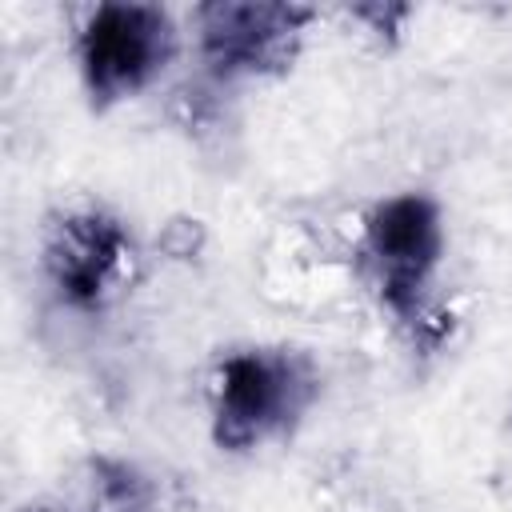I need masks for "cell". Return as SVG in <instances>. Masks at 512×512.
Listing matches in <instances>:
<instances>
[{"label":"cell","instance_id":"cell-1","mask_svg":"<svg viewBox=\"0 0 512 512\" xmlns=\"http://www.w3.org/2000/svg\"><path fill=\"white\" fill-rule=\"evenodd\" d=\"M168 56V20L156 8L108 4L84 32V72L92 92L124 96L140 88Z\"/></svg>","mask_w":512,"mask_h":512},{"label":"cell","instance_id":"cell-2","mask_svg":"<svg viewBox=\"0 0 512 512\" xmlns=\"http://www.w3.org/2000/svg\"><path fill=\"white\" fill-rule=\"evenodd\" d=\"M372 248L384 264V292L396 308H408L416 296L424 272L436 264L440 252V228L436 212L420 196H404L384 204L372 216Z\"/></svg>","mask_w":512,"mask_h":512},{"label":"cell","instance_id":"cell-3","mask_svg":"<svg viewBox=\"0 0 512 512\" xmlns=\"http://www.w3.org/2000/svg\"><path fill=\"white\" fill-rule=\"evenodd\" d=\"M116 260H120V232L100 216L68 220L48 248V268H52L56 284L80 304L96 300V292Z\"/></svg>","mask_w":512,"mask_h":512},{"label":"cell","instance_id":"cell-4","mask_svg":"<svg viewBox=\"0 0 512 512\" xmlns=\"http://www.w3.org/2000/svg\"><path fill=\"white\" fill-rule=\"evenodd\" d=\"M220 388V440L248 444L284 404V376L260 356H236L224 364Z\"/></svg>","mask_w":512,"mask_h":512},{"label":"cell","instance_id":"cell-5","mask_svg":"<svg viewBox=\"0 0 512 512\" xmlns=\"http://www.w3.org/2000/svg\"><path fill=\"white\" fill-rule=\"evenodd\" d=\"M292 20L288 8H208V52L216 60H260Z\"/></svg>","mask_w":512,"mask_h":512}]
</instances>
